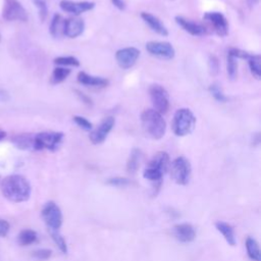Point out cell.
Here are the masks:
<instances>
[{
  "instance_id": "d4e9b609",
  "label": "cell",
  "mask_w": 261,
  "mask_h": 261,
  "mask_svg": "<svg viewBox=\"0 0 261 261\" xmlns=\"http://www.w3.org/2000/svg\"><path fill=\"white\" fill-rule=\"evenodd\" d=\"M142 159V152L140 149H133V151L129 154L127 163H126V170L129 173H135L139 166Z\"/></svg>"
},
{
  "instance_id": "7402d4cb",
  "label": "cell",
  "mask_w": 261,
  "mask_h": 261,
  "mask_svg": "<svg viewBox=\"0 0 261 261\" xmlns=\"http://www.w3.org/2000/svg\"><path fill=\"white\" fill-rule=\"evenodd\" d=\"M246 250L247 255L252 261H261V252L258 242L252 238L248 237L246 240Z\"/></svg>"
},
{
  "instance_id": "52a82bcc",
  "label": "cell",
  "mask_w": 261,
  "mask_h": 261,
  "mask_svg": "<svg viewBox=\"0 0 261 261\" xmlns=\"http://www.w3.org/2000/svg\"><path fill=\"white\" fill-rule=\"evenodd\" d=\"M149 95L153 105V109L159 112L160 114H164L169 109V95L167 91L158 84H153L149 88Z\"/></svg>"
},
{
  "instance_id": "9a60e30c",
  "label": "cell",
  "mask_w": 261,
  "mask_h": 261,
  "mask_svg": "<svg viewBox=\"0 0 261 261\" xmlns=\"http://www.w3.org/2000/svg\"><path fill=\"white\" fill-rule=\"evenodd\" d=\"M85 30V22L82 18L79 17H70L64 19L63 27V35L68 38H76L83 34Z\"/></svg>"
},
{
  "instance_id": "e575fe53",
  "label": "cell",
  "mask_w": 261,
  "mask_h": 261,
  "mask_svg": "<svg viewBox=\"0 0 261 261\" xmlns=\"http://www.w3.org/2000/svg\"><path fill=\"white\" fill-rule=\"evenodd\" d=\"M52 255V251L50 249H45V248H42V249H38L36 251L33 252L32 256L38 260H41V261H44V260H48Z\"/></svg>"
},
{
  "instance_id": "83f0119b",
  "label": "cell",
  "mask_w": 261,
  "mask_h": 261,
  "mask_svg": "<svg viewBox=\"0 0 261 261\" xmlns=\"http://www.w3.org/2000/svg\"><path fill=\"white\" fill-rule=\"evenodd\" d=\"M238 58L232 56L227 52V58H226V68H227V74L230 80H234L238 75Z\"/></svg>"
},
{
  "instance_id": "6da1fadb",
  "label": "cell",
  "mask_w": 261,
  "mask_h": 261,
  "mask_svg": "<svg viewBox=\"0 0 261 261\" xmlns=\"http://www.w3.org/2000/svg\"><path fill=\"white\" fill-rule=\"evenodd\" d=\"M31 185L23 175L10 174L1 180V192L10 202H25L31 196Z\"/></svg>"
},
{
  "instance_id": "44dd1931",
  "label": "cell",
  "mask_w": 261,
  "mask_h": 261,
  "mask_svg": "<svg viewBox=\"0 0 261 261\" xmlns=\"http://www.w3.org/2000/svg\"><path fill=\"white\" fill-rule=\"evenodd\" d=\"M12 144L20 150H33L34 136L31 134H19L11 138Z\"/></svg>"
},
{
  "instance_id": "d6a6232c",
  "label": "cell",
  "mask_w": 261,
  "mask_h": 261,
  "mask_svg": "<svg viewBox=\"0 0 261 261\" xmlns=\"http://www.w3.org/2000/svg\"><path fill=\"white\" fill-rule=\"evenodd\" d=\"M35 6L39 10V17L41 21H44L48 15V6L45 0H33Z\"/></svg>"
},
{
  "instance_id": "f546056e",
  "label": "cell",
  "mask_w": 261,
  "mask_h": 261,
  "mask_svg": "<svg viewBox=\"0 0 261 261\" xmlns=\"http://www.w3.org/2000/svg\"><path fill=\"white\" fill-rule=\"evenodd\" d=\"M54 63L60 66H80L81 62L76 57L73 56H59L54 59Z\"/></svg>"
},
{
  "instance_id": "4dcf8cb0",
  "label": "cell",
  "mask_w": 261,
  "mask_h": 261,
  "mask_svg": "<svg viewBox=\"0 0 261 261\" xmlns=\"http://www.w3.org/2000/svg\"><path fill=\"white\" fill-rule=\"evenodd\" d=\"M143 176H144V178H146L148 180H151V181H159V180H161V178L163 176V173L160 172L159 170L153 168V167L147 166L144 169Z\"/></svg>"
},
{
  "instance_id": "f1b7e54d",
  "label": "cell",
  "mask_w": 261,
  "mask_h": 261,
  "mask_svg": "<svg viewBox=\"0 0 261 261\" xmlns=\"http://www.w3.org/2000/svg\"><path fill=\"white\" fill-rule=\"evenodd\" d=\"M49 232H50V236H51L52 240L54 241V243L58 247V249L63 254H66L67 253V245H66V242H65L64 238L59 233L58 230H49Z\"/></svg>"
},
{
  "instance_id": "ffe728a7",
  "label": "cell",
  "mask_w": 261,
  "mask_h": 261,
  "mask_svg": "<svg viewBox=\"0 0 261 261\" xmlns=\"http://www.w3.org/2000/svg\"><path fill=\"white\" fill-rule=\"evenodd\" d=\"M215 227L222 234V237L224 238V240L226 241V243L229 246H232V247L236 246L237 239H236V236H234L233 227L230 224H228L226 222H223V221H217L215 223Z\"/></svg>"
},
{
  "instance_id": "484cf974",
  "label": "cell",
  "mask_w": 261,
  "mask_h": 261,
  "mask_svg": "<svg viewBox=\"0 0 261 261\" xmlns=\"http://www.w3.org/2000/svg\"><path fill=\"white\" fill-rule=\"evenodd\" d=\"M248 64L251 70V73L257 80L261 77V56L259 54H250L248 57Z\"/></svg>"
},
{
  "instance_id": "5b68a950",
  "label": "cell",
  "mask_w": 261,
  "mask_h": 261,
  "mask_svg": "<svg viewBox=\"0 0 261 261\" xmlns=\"http://www.w3.org/2000/svg\"><path fill=\"white\" fill-rule=\"evenodd\" d=\"M170 175L172 179L180 186H186L189 184L192 173V167L190 161L184 157H176L169 165Z\"/></svg>"
},
{
  "instance_id": "60d3db41",
  "label": "cell",
  "mask_w": 261,
  "mask_h": 261,
  "mask_svg": "<svg viewBox=\"0 0 261 261\" xmlns=\"http://www.w3.org/2000/svg\"><path fill=\"white\" fill-rule=\"evenodd\" d=\"M76 93H77V95L80 96V98H81L86 104H88V105H91V104H92L91 99H90L89 97H87L84 93H82V92H80V91H76Z\"/></svg>"
},
{
  "instance_id": "30bf717a",
  "label": "cell",
  "mask_w": 261,
  "mask_h": 261,
  "mask_svg": "<svg viewBox=\"0 0 261 261\" xmlns=\"http://www.w3.org/2000/svg\"><path fill=\"white\" fill-rule=\"evenodd\" d=\"M146 50L153 56L161 59H172L175 55L173 46L168 42L150 41L146 44Z\"/></svg>"
},
{
  "instance_id": "9c48e42d",
  "label": "cell",
  "mask_w": 261,
  "mask_h": 261,
  "mask_svg": "<svg viewBox=\"0 0 261 261\" xmlns=\"http://www.w3.org/2000/svg\"><path fill=\"white\" fill-rule=\"evenodd\" d=\"M205 19L214 30L215 34L219 37H225L228 34V21L226 17L218 11L206 12L203 15Z\"/></svg>"
},
{
  "instance_id": "603a6c76",
  "label": "cell",
  "mask_w": 261,
  "mask_h": 261,
  "mask_svg": "<svg viewBox=\"0 0 261 261\" xmlns=\"http://www.w3.org/2000/svg\"><path fill=\"white\" fill-rule=\"evenodd\" d=\"M38 240V234L35 230L25 228L22 229L17 236V242L20 246H29L36 243Z\"/></svg>"
},
{
  "instance_id": "836d02e7",
  "label": "cell",
  "mask_w": 261,
  "mask_h": 261,
  "mask_svg": "<svg viewBox=\"0 0 261 261\" xmlns=\"http://www.w3.org/2000/svg\"><path fill=\"white\" fill-rule=\"evenodd\" d=\"M73 120L74 122L81 127L83 128L84 130H87V132H90L93 129V124L90 120H88L87 118L83 117V116H79V115H75L73 116Z\"/></svg>"
},
{
  "instance_id": "277c9868",
  "label": "cell",
  "mask_w": 261,
  "mask_h": 261,
  "mask_svg": "<svg viewBox=\"0 0 261 261\" xmlns=\"http://www.w3.org/2000/svg\"><path fill=\"white\" fill-rule=\"evenodd\" d=\"M64 138V134L61 132H42L34 136L33 150L42 151H56L62 140Z\"/></svg>"
},
{
  "instance_id": "ba28073f",
  "label": "cell",
  "mask_w": 261,
  "mask_h": 261,
  "mask_svg": "<svg viewBox=\"0 0 261 261\" xmlns=\"http://www.w3.org/2000/svg\"><path fill=\"white\" fill-rule=\"evenodd\" d=\"M2 17L7 21H27L29 18L25 8L18 0H4Z\"/></svg>"
},
{
  "instance_id": "ab89813d",
  "label": "cell",
  "mask_w": 261,
  "mask_h": 261,
  "mask_svg": "<svg viewBox=\"0 0 261 261\" xmlns=\"http://www.w3.org/2000/svg\"><path fill=\"white\" fill-rule=\"evenodd\" d=\"M112 4L119 10H124L125 8V2L123 0H111Z\"/></svg>"
},
{
  "instance_id": "7a4b0ae2",
  "label": "cell",
  "mask_w": 261,
  "mask_h": 261,
  "mask_svg": "<svg viewBox=\"0 0 261 261\" xmlns=\"http://www.w3.org/2000/svg\"><path fill=\"white\" fill-rule=\"evenodd\" d=\"M142 128L146 136L153 140H160L166 132V121L162 114L154 109H145L141 114Z\"/></svg>"
},
{
  "instance_id": "d6986e66",
  "label": "cell",
  "mask_w": 261,
  "mask_h": 261,
  "mask_svg": "<svg viewBox=\"0 0 261 261\" xmlns=\"http://www.w3.org/2000/svg\"><path fill=\"white\" fill-rule=\"evenodd\" d=\"M77 82L84 86H91V87H106L109 83L108 80L105 77L91 75L85 71L79 72Z\"/></svg>"
},
{
  "instance_id": "8992f818",
  "label": "cell",
  "mask_w": 261,
  "mask_h": 261,
  "mask_svg": "<svg viewBox=\"0 0 261 261\" xmlns=\"http://www.w3.org/2000/svg\"><path fill=\"white\" fill-rule=\"evenodd\" d=\"M41 215L49 230H58L62 225V212L53 201H49L43 206Z\"/></svg>"
},
{
  "instance_id": "7bdbcfd3",
  "label": "cell",
  "mask_w": 261,
  "mask_h": 261,
  "mask_svg": "<svg viewBox=\"0 0 261 261\" xmlns=\"http://www.w3.org/2000/svg\"><path fill=\"white\" fill-rule=\"evenodd\" d=\"M6 132L2 128H0V141H3L5 138H6Z\"/></svg>"
},
{
  "instance_id": "5bb4252c",
  "label": "cell",
  "mask_w": 261,
  "mask_h": 261,
  "mask_svg": "<svg viewBox=\"0 0 261 261\" xmlns=\"http://www.w3.org/2000/svg\"><path fill=\"white\" fill-rule=\"evenodd\" d=\"M174 238L180 243H191L196 239L195 227L190 223H178L172 228Z\"/></svg>"
},
{
  "instance_id": "4fadbf2b",
  "label": "cell",
  "mask_w": 261,
  "mask_h": 261,
  "mask_svg": "<svg viewBox=\"0 0 261 261\" xmlns=\"http://www.w3.org/2000/svg\"><path fill=\"white\" fill-rule=\"evenodd\" d=\"M59 6L63 11L73 14L74 16H77L86 11L92 10L95 7V3L92 1L61 0L59 3Z\"/></svg>"
},
{
  "instance_id": "ac0fdd59",
  "label": "cell",
  "mask_w": 261,
  "mask_h": 261,
  "mask_svg": "<svg viewBox=\"0 0 261 261\" xmlns=\"http://www.w3.org/2000/svg\"><path fill=\"white\" fill-rule=\"evenodd\" d=\"M169 165H170V159H169V155L164 152V151H161V152H158L156 153L152 159L149 161L148 165L149 167H153L157 170H159L160 172H162L163 174L168 170L169 168Z\"/></svg>"
},
{
  "instance_id": "d590c367",
  "label": "cell",
  "mask_w": 261,
  "mask_h": 261,
  "mask_svg": "<svg viewBox=\"0 0 261 261\" xmlns=\"http://www.w3.org/2000/svg\"><path fill=\"white\" fill-rule=\"evenodd\" d=\"M129 184V180L125 177H120V176H115L108 178L107 185L112 186V187H117V188H123L126 187Z\"/></svg>"
},
{
  "instance_id": "7c38bea8",
  "label": "cell",
  "mask_w": 261,
  "mask_h": 261,
  "mask_svg": "<svg viewBox=\"0 0 261 261\" xmlns=\"http://www.w3.org/2000/svg\"><path fill=\"white\" fill-rule=\"evenodd\" d=\"M140 56V50L135 47H126L116 51L115 59L122 69H128L137 62Z\"/></svg>"
},
{
  "instance_id": "f35d334b",
  "label": "cell",
  "mask_w": 261,
  "mask_h": 261,
  "mask_svg": "<svg viewBox=\"0 0 261 261\" xmlns=\"http://www.w3.org/2000/svg\"><path fill=\"white\" fill-rule=\"evenodd\" d=\"M10 228V224L7 220L0 218V238L6 237Z\"/></svg>"
},
{
  "instance_id": "f6af8a7d",
  "label": "cell",
  "mask_w": 261,
  "mask_h": 261,
  "mask_svg": "<svg viewBox=\"0 0 261 261\" xmlns=\"http://www.w3.org/2000/svg\"><path fill=\"white\" fill-rule=\"evenodd\" d=\"M0 41H1V35H0Z\"/></svg>"
},
{
  "instance_id": "e0dca14e",
  "label": "cell",
  "mask_w": 261,
  "mask_h": 261,
  "mask_svg": "<svg viewBox=\"0 0 261 261\" xmlns=\"http://www.w3.org/2000/svg\"><path fill=\"white\" fill-rule=\"evenodd\" d=\"M141 17L149 25V28L152 31H154L155 33H157L158 35L163 36V37L168 36V31H167L166 27L162 23V21L157 16H155L149 12H142Z\"/></svg>"
},
{
  "instance_id": "2e32d148",
  "label": "cell",
  "mask_w": 261,
  "mask_h": 261,
  "mask_svg": "<svg viewBox=\"0 0 261 261\" xmlns=\"http://www.w3.org/2000/svg\"><path fill=\"white\" fill-rule=\"evenodd\" d=\"M174 19H175V22L180 28H182L186 32H188L192 36H204L207 33L205 27L195 21H192L190 19H187L182 16H175Z\"/></svg>"
},
{
  "instance_id": "74e56055",
  "label": "cell",
  "mask_w": 261,
  "mask_h": 261,
  "mask_svg": "<svg viewBox=\"0 0 261 261\" xmlns=\"http://www.w3.org/2000/svg\"><path fill=\"white\" fill-rule=\"evenodd\" d=\"M228 53L231 54L232 56H234L236 58H241V59H248V57L250 56V53L244 51V50H241V49H238V48H230L228 50Z\"/></svg>"
},
{
  "instance_id": "8fae6325",
  "label": "cell",
  "mask_w": 261,
  "mask_h": 261,
  "mask_svg": "<svg viewBox=\"0 0 261 261\" xmlns=\"http://www.w3.org/2000/svg\"><path fill=\"white\" fill-rule=\"evenodd\" d=\"M115 124V119L112 116H108L105 117L100 124L98 125V127H96L95 129H93L90 133L89 139L90 141L94 144V145H98L101 144L105 141V139L107 138L108 134L111 132V129L113 128Z\"/></svg>"
},
{
  "instance_id": "4316f807",
  "label": "cell",
  "mask_w": 261,
  "mask_h": 261,
  "mask_svg": "<svg viewBox=\"0 0 261 261\" xmlns=\"http://www.w3.org/2000/svg\"><path fill=\"white\" fill-rule=\"evenodd\" d=\"M70 69L62 66H57L53 69L51 77H50V83L52 85H57L62 83L69 74H70Z\"/></svg>"
},
{
  "instance_id": "3957f363",
  "label": "cell",
  "mask_w": 261,
  "mask_h": 261,
  "mask_svg": "<svg viewBox=\"0 0 261 261\" xmlns=\"http://www.w3.org/2000/svg\"><path fill=\"white\" fill-rule=\"evenodd\" d=\"M196 125V117L188 108H179L175 111L172 119V130L177 137L191 134Z\"/></svg>"
},
{
  "instance_id": "b9f144b4",
  "label": "cell",
  "mask_w": 261,
  "mask_h": 261,
  "mask_svg": "<svg viewBox=\"0 0 261 261\" xmlns=\"http://www.w3.org/2000/svg\"><path fill=\"white\" fill-rule=\"evenodd\" d=\"M8 100H9V95H8V93H7L5 90L0 89V101L6 102V101H8Z\"/></svg>"
},
{
  "instance_id": "ee69618b",
  "label": "cell",
  "mask_w": 261,
  "mask_h": 261,
  "mask_svg": "<svg viewBox=\"0 0 261 261\" xmlns=\"http://www.w3.org/2000/svg\"><path fill=\"white\" fill-rule=\"evenodd\" d=\"M247 1H248V4L250 6H255V5H257L259 3V0H247Z\"/></svg>"
},
{
  "instance_id": "1f68e13d",
  "label": "cell",
  "mask_w": 261,
  "mask_h": 261,
  "mask_svg": "<svg viewBox=\"0 0 261 261\" xmlns=\"http://www.w3.org/2000/svg\"><path fill=\"white\" fill-rule=\"evenodd\" d=\"M209 92L211 93V95L214 97V99L218 102H226L227 101V97L223 94V92L221 91L220 87L217 84H212L209 87Z\"/></svg>"
},
{
  "instance_id": "8d00e7d4",
  "label": "cell",
  "mask_w": 261,
  "mask_h": 261,
  "mask_svg": "<svg viewBox=\"0 0 261 261\" xmlns=\"http://www.w3.org/2000/svg\"><path fill=\"white\" fill-rule=\"evenodd\" d=\"M208 67H209V71L212 75H216L218 73V71H219V61H218L216 56L211 55L209 57Z\"/></svg>"
},
{
  "instance_id": "bcb514c9",
  "label": "cell",
  "mask_w": 261,
  "mask_h": 261,
  "mask_svg": "<svg viewBox=\"0 0 261 261\" xmlns=\"http://www.w3.org/2000/svg\"><path fill=\"white\" fill-rule=\"evenodd\" d=\"M0 182H1V177H0Z\"/></svg>"
},
{
  "instance_id": "cb8c5ba5",
  "label": "cell",
  "mask_w": 261,
  "mask_h": 261,
  "mask_svg": "<svg viewBox=\"0 0 261 261\" xmlns=\"http://www.w3.org/2000/svg\"><path fill=\"white\" fill-rule=\"evenodd\" d=\"M63 27H64V19L60 14L55 13L50 22V28H49V31L52 37L57 38L63 35Z\"/></svg>"
}]
</instances>
